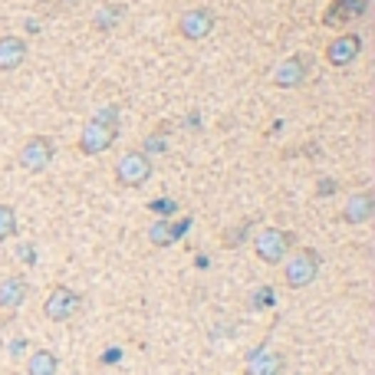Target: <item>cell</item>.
Wrapping results in <instances>:
<instances>
[{
  "instance_id": "cell-1",
  "label": "cell",
  "mask_w": 375,
  "mask_h": 375,
  "mask_svg": "<svg viewBox=\"0 0 375 375\" xmlns=\"http://www.w3.org/2000/svg\"><path fill=\"white\" fill-rule=\"evenodd\" d=\"M319 270H323V257L313 247H293L290 257L283 260V280L290 290H303V287L316 283Z\"/></svg>"
},
{
  "instance_id": "cell-2",
  "label": "cell",
  "mask_w": 375,
  "mask_h": 375,
  "mask_svg": "<svg viewBox=\"0 0 375 375\" xmlns=\"http://www.w3.org/2000/svg\"><path fill=\"white\" fill-rule=\"evenodd\" d=\"M299 240L293 230L287 227H264L260 234L254 237V254L257 260H264V264L270 267H280L287 257H290V250L297 247Z\"/></svg>"
},
{
  "instance_id": "cell-3",
  "label": "cell",
  "mask_w": 375,
  "mask_h": 375,
  "mask_svg": "<svg viewBox=\"0 0 375 375\" xmlns=\"http://www.w3.org/2000/svg\"><path fill=\"white\" fill-rule=\"evenodd\" d=\"M313 53H290L287 60L277 63L273 69V86L277 89H299V86H307L309 76H313Z\"/></svg>"
},
{
  "instance_id": "cell-4",
  "label": "cell",
  "mask_w": 375,
  "mask_h": 375,
  "mask_svg": "<svg viewBox=\"0 0 375 375\" xmlns=\"http://www.w3.org/2000/svg\"><path fill=\"white\" fill-rule=\"evenodd\" d=\"M152 175H155V162L145 152H138V148L125 152L119 162H115V181H119L122 188H142V185H148Z\"/></svg>"
},
{
  "instance_id": "cell-5",
  "label": "cell",
  "mask_w": 375,
  "mask_h": 375,
  "mask_svg": "<svg viewBox=\"0 0 375 375\" xmlns=\"http://www.w3.org/2000/svg\"><path fill=\"white\" fill-rule=\"evenodd\" d=\"M53 158H56V142H53L50 135H30L24 145H20V155H17L20 168L30 171V175L46 171L53 165Z\"/></svg>"
},
{
  "instance_id": "cell-6",
  "label": "cell",
  "mask_w": 375,
  "mask_h": 375,
  "mask_svg": "<svg viewBox=\"0 0 375 375\" xmlns=\"http://www.w3.org/2000/svg\"><path fill=\"white\" fill-rule=\"evenodd\" d=\"M83 309V293L73 287H53L50 297L43 299V316L50 323H66Z\"/></svg>"
},
{
  "instance_id": "cell-7",
  "label": "cell",
  "mask_w": 375,
  "mask_h": 375,
  "mask_svg": "<svg viewBox=\"0 0 375 375\" xmlns=\"http://www.w3.org/2000/svg\"><path fill=\"white\" fill-rule=\"evenodd\" d=\"M217 30V14L211 7H191L178 17V36L188 43H201Z\"/></svg>"
},
{
  "instance_id": "cell-8",
  "label": "cell",
  "mask_w": 375,
  "mask_h": 375,
  "mask_svg": "<svg viewBox=\"0 0 375 375\" xmlns=\"http://www.w3.org/2000/svg\"><path fill=\"white\" fill-rule=\"evenodd\" d=\"M362 36L359 34H352V30H346V34H339L329 46H326V63L333 69H346V66H352V63L362 56Z\"/></svg>"
},
{
  "instance_id": "cell-9",
  "label": "cell",
  "mask_w": 375,
  "mask_h": 375,
  "mask_svg": "<svg viewBox=\"0 0 375 375\" xmlns=\"http://www.w3.org/2000/svg\"><path fill=\"white\" fill-rule=\"evenodd\" d=\"M115 138H119V128H109V125H99V122H86L83 125V132H79V142H76V148L83 155H103V152H109L112 145H115Z\"/></svg>"
},
{
  "instance_id": "cell-10",
  "label": "cell",
  "mask_w": 375,
  "mask_h": 375,
  "mask_svg": "<svg viewBox=\"0 0 375 375\" xmlns=\"http://www.w3.org/2000/svg\"><path fill=\"white\" fill-rule=\"evenodd\" d=\"M366 14H369V0H333V4L323 10V26L349 30V24L362 20Z\"/></svg>"
},
{
  "instance_id": "cell-11",
  "label": "cell",
  "mask_w": 375,
  "mask_h": 375,
  "mask_svg": "<svg viewBox=\"0 0 375 375\" xmlns=\"http://www.w3.org/2000/svg\"><path fill=\"white\" fill-rule=\"evenodd\" d=\"M283 369H287V356L280 349H267L264 342V346L250 349L244 375H283Z\"/></svg>"
},
{
  "instance_id": "cell-12",
  "label": "cell",
  "mask_w": 375,
  "mask_h": 375,
  "mask_svg": "<svg viewBox=\"0 0 375 375\" xmlns=\"http://www.w3.org/2000/svg\"><path fill=\"white\" fill-rule=\"evenodd\" d=\"M346 224L359 227V224H369L375 217V191L362 188V191H352L349 201L342 205V214H339Z\"/></svg>"
},
{
  "instance_id": "cell-13",
  "label": "cell",
  "mask_w": 375,
  "mask_h": 375,
  "mask_svg": "<svg viewBox=\"0 0 375 375\" xmlns=\"http://www.w3.org/2000/svg\"><path fill=\"white\" fill-rule=\"evenodd\" d=\"M26 297H30V280L24 273H10L0 280V309L4 313H17L26 303Z\"/></svg>"
},
{
  "instance_id": "cell-14",
  "label": "cell",
  "mask_w": 375,
  "mask_h": 375,
  "mask_svg": "<svg viewBox=\"0 0 375 375\" xmlns=\"http://www.w3.org/2000/svg\"><path fill=\"white\" fill-rule=\"evenodd\" d=\"M26 56H30V43L24 40V36H0V73H14V69H20L26 63Z\"/></svg>"
},
{
  "instance_id": "cell-15",
  "label": "cell",
  "mask_w": 375,
  "mask_h": 375,
  "mask_svg": "<svg viewBox=\"0 0 375 375\" xmlns=\"http://www.w3.org/2000/svg\"><path fill=\"white\" fill-rule=\"evenodd\" d=\"M60 372V356L53 349H34L26 359V375H56Z\"/></svg>"
},
{
  "instance_id": "cell-16",
  "label": "cell",
  "mask_w": 375,
  "mask_h": 375,
  "mask_svg": "<svg viewBox=\"0 0 375 375\" xmlns=\"http://www.w3.org/2000/svg\"><path fill=\"white\" fill-rule=\"evenodd\" d=\"M122 20H125V4H103V7L93 14V26L99 34H112Z\"/></svg>"
},
{
  "instance_id": "cell-17",
  "label": "cell",
  "mask_w": 375,
  "mask_h": 375,
  "mask_svg": "<svg viewBox=\"0 0 375 375\" xmlns=\"http://www.w3.org/2000/svg\"><path fill=\"white\" fill-rule=\"evenodd\" d=\"M254 217H247V221H240V224H234V227H227L221 234V244L227 250H237L240 244H247V237H250V227H254Z\"/></svg>"
},
{
  "instance_id": "cell-18",
  "label": "cell",
  "mask_w": 375,
  "mask_h": 375,
  "mask_svg": "<svg viewBox=\"0 0 375 375\" xmlns=\"http://www.w3.org/2000/svg\"><path fill=\"white\" fill-rule=\"evenodd\" d=\"M138 152H145L148 158H155V155H165V152H168V125H158L155 132H148Z\"/></svg>"
},
{
  "instance_id": "cell-19",
  "label": "cell",
  "mask_w": 375,
  "mask_h": 375,
  "mask_svg": "<svg viewBox=\"0 0 375 375\" xmlns=\"http://www.w3.org/2000/svg\"><path fill=\"white\" fill-rule=\"evenodd\" d=\"M20 221H17V207L14 205H0V244L17 237Z\"/></svg>"
},
{
  "instance_id": "cell-20",
  "label": "cell",
  "mask_w": 375,
  "mask_h": 375,
  "mask_svg": "<svg viewBox=\"0 0 375 375\" xmlns=\"http://www.w3.org/2000/svg\"><path fill=\"white\" fill-rule=\"evenodd\" d=\"M273 307H277V290H273L270 283L257 287V290L250 293V299H247V309H254V313H260V309H273Z\"/></svg>"
},
{
  "instance_id": "cell-21",
  "label": "cell",
  "mask_w": 375,
  "mask_h": 375,
  "mask_svg": "<svg viewBox=\"0 0 375 375\" xmlns=\"http://www.w3.org/2000/svg\"><path fill=\"white\" fill-rule=\"evenodd\" d=\"M171 217H155L148 227V244L152 247H171Z\"/></svg>"
},
{
  "instance_id": "cell-22",
  "label": "cell",
  "mask_w": 375,
  "mask_h": 375,
  "mask_svg": "<svg viewBox=\"0 0 375 375\" xmlns=\"http://www.w3.org/2000/svg\"><path fill=\"white\" fill-rule=\"evenodd\" d=\"M119 119H122L119 106H99V109L93 112V122H99V125H109V128H119Z\"/></svg>"
},
{
  "instance_id": "cell-23",
  "label": "cell",
  "mask_w": 375,
  "mask_h": 375,
  "mask_svg": "<svg viewBox=\"0 0 375 375\" xmlns=\"http://www.w3.org/2000/svg\"><path fill=\"white\" fill-rule=\"evenodd\" d=\"M148 211L158 214V217H175L178 201H175V197H155V201H148Z\"/></svg>"
},
{
  "instance_id": "cell-24",
  "label": "cell",
  "mask_w": 375,
  "mask_h": 375,
  "mask_svg": "<svg viewBox=\"0 0 375 375\" xmlns=\"http://www.w3.org/2000/svg\"><path fill=\"white\" fill-rule=\"evenodd\" d=\"M168 227H171V244H178V240L188 234V227H191V217H181V221H171Z\"/></svg>"
},
{
  "instance_id": "cell-25",
  "label": "cell",
  "mask_w": 375,
  "mask_h": 375,
  "mask_svg": "<svg viewBox=\"0 0 375 375\" xmlns=\"http://www.w3.org/2000/svg\"><path fill=\"white\" fill-rule=\"evenodd\" d=\"M336 188H339V185H336L333 178H319V181H316V197H333Z\"/></svg>"
},
{
  "instance_id": "cell-26",
  "label": "cell",
  "mask_w": 375,
  "mask_h": 375,
  "mask_svg": "<svg viewBox=\"0 0 375 375\" xmlns=\"http://www.w3.org/2000/svg\"><path fill=\"white\" fill-rule=\"evenodd\" d=\"M17 254H20L24 264H30V267L36 264V247H34V244H17Z\"/></svg>"
},
{
  "instance_id": "cell-27",
  "label": "cell",
  "mask_w": 375,
  "mask_h": 375,
  "mask_svg": "<svg viewBox=\"0 0 375 375\" xmlns=\"http://www.w3.org/2000/svg\"><path fill=\"white\" fill-rule=\"evenodd\" d=\"M24 349H26V342H24V339H14V342H10V356H14V359H17Z\"/></svg>"
},
{
  "instance_id": "cell-28",
  "label": "cell",
  "mask_w": 375,
  "mask_h": 375,
  "mask_svg": "<svg viewBox=\"0 0 375 375\" xmlns=\"http://www.w3.org/2000/svg\"><path fill=\"white\" fill-rule=\"evenodd\" d=\"M185 125H188V128H191V125L197 128V125H201V119H197V115H188V119H185Z\"/></svg>"
},
{
  "instance_id": "cell-29",
  "label": "cell",
  "mask_w": 375,
  "mask_h": 375,
  "mask_svg": "<svg viewBox=\"0 0 375 375\" xmlns=\"http://www.w3.org/2000/svg\"><path fill=\"white\" fill-rule=\"evenodd\" d=\"M56 4H63V7H76V4H83V0H56Z\"/></svg>"
}]
</instances>
